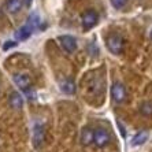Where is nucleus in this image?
I'll return each mask as SVG.
<instances>
[{"instance_id":"16","label":"nucleus","mask_w":152,"mask_h":152,"mask_svg":"<svg viewBox=\"0 0 152 152\" xmlns=\"http://www.w3.org/2000/svg\"><path fill=\"white\" fill-rule=\"evenodd\" d=\"M17 45V42L15 41H7L6 44H4V50H8L10 47H15Z\"/></svg>"},{"instance_id":"10","label":"nucleus","mask_w":152,"mask_h":152,"mask_svg":"<svg viewBox=\"0 0 152 152\" xmlns=\"http://www.w3.org/2000/svg\"><path fill=\"white\" fill-rule=\"evenodd\" d=\"M22 6H23V1H22V0H7V3H6V7H7L8 12H11V14L19 12Z\"/></svg>"},{"instance_id":"9","label":"nucleus","mask_w":152,"mask_h":152,"mask_svg":"<svg viewBox=\"0 0 152 152\" xmlns=\"http://www.w3.org/2000/svg\"><path fill=\"white\" fill-rule=\"evenodd\" d=\"M33 30H34V29L29 25V23H26L25 26H22V28L18 29L17 33H15V37H17L18 40H26V39L30 37V34L33 33Z\"/></svg>"},{"instance_id":"2","label":"nucleus","mask_w":152,"mask_h":152,"mask_svg":"<svg viewBox=\"0 0 152 152\" xmlns=\"http://www.w3.org/2000/svg\"><path fill=\"white\" fill-rule=\"evenodd\" d=\"M111 96H113L114 102L118 103V104L126 102L127 92H126V88L124 86V84H121V82L113 84V86H111Z\"/></svg>"},{"instance_id":"17","label":"nucleus","mask_w":152,"mask_h":152,"mask_svg":"<svg viewBox=\"0 0 152 152\" xmlns=\"http://www.w3.org/2000/svg\"><path fill=\"white\" fill-rule=\"evenodd\" d=\"M30 1H32V0H26V3L28 4H30Z\"/></svg>"},{"instance_id":"7","label":"nucleus","mask_w":152,"mask_h":152,"mask_svg":"<svg viewBox=\"0 0 152 152\" xmlns=\"http://www.w3.org/2000/svg\"><path fill=\"white\" fill-rule=\"evenodd\" d=\"M58 40H59L62 48L69 53L74 52L75 48H77V40H75L73 36H60Z\"/></svg>"},{"instance_id":"3","label":"nucleus","mask_w":152,"mask_h":152,"mask_svg":"<svg viewBox=\"0 0 152 152\" xmlns=\"http://www.w3.org/2000/svg\"><path fill=\"white\" fill-rule=\"evenodd\" d=\"M99 21V17H97V12L93 10H88L85 11L84 14L81 17V23H82V28L85 30H89V29H92L93 26L97 23Z\"/></svg>"},{"instance_id":"4","label":"nucleus","mask_w":152,"mask_h":152,"mask_svg":"<svg viewBox=\"0 0 152 152\" xmlns=\"http://www.w3.org/2000/svg\"><path fill=\"white\" fill-rule=\"evenodd\" d=\"M12 80H14L15 85H17L18 88H21L25 92L29 91L30 86H32V78L29 77L28 74H25V73H15Z\"/></svg>"},{"instance_id":"1","label":"nucleus","mask_w":152,"mask_h":152,"mask_svg":"<svg viewBox=\"0 0 152 152\" xmlns=\"http://www.w3.org/2000/svg\"><path fill=\"white\" fill-rule=\"evenodd\" d=\"M107 48L115 55H121L124 52V40L119 34H111L107 39Z\"/></svg>"},{"instance_id":"15","label":"nucleus","mask_w":152,"mask_h":152,"mask_svg":"<svg viewBox=\"0 0 152 152\" xmlns=\"http://www.w3.org/2000/svg\"><path fill=\"white\" fill-rule=\"evenodd\" d=\"M111 4L115 8H124L127 4V0H111Z\"/></svg>"},{"instance_id":"11","label":"nucleus","mask_w":152,"mask_h":152,"mask_svg":"<svg viewBox=\"0 0 152 152\" xmlns=\"http://www.w3.org/2000/svg\"><path fill=\"white\" fill-rule=\"evenodd\" d=\"M93 133L95 132L91 127H84L81 132V141L84 145H89L93 142Z\"/></svg>"},{"instance_id":"13","label":"nucleus","mask_w":152,"mask_h":152,"mask_svg":"<svg viewBox=\"0 0 152 152\" xmlns=\"http://www.w3.org/2000/svg\"><path fill=\"white\" fill-rule=\"evenodd\" d=\"M148 140V132H138L137 134L133 137V140H132V145H134V147H138V145H142L145 141Z\"/></svg>"},{"instance_id":"6","label":"nucleus","mask_w":152,"mask_h":152,"mask_svg":"<svg viewBox=\"0 0 152 152\" xmlns=\"http://www.w3.org/2000/svg\"><path fill=\"white\" fill-rule=\"evenodd\" d=\"M108 141H110V136L104 129H97L93 133V142L96 144V147L103 148V147H106L108 144Z\"/></svg>"},{"instance_id":"18","label":"nucleus","mask_w":152,"mask_h":152,"mask_svg":"<svg viewBox=\"0 0 152 152\" xmlns=\"http://www.w3.org/2000/svg\"><path fill=\"white\" fill-rule=\"evenodd\" d=\"M151 39H152V30H151Z\"/></svg>"},{"instance_id":"14","label":"nucleus","mask_w":152,"mask_h":152,"mask_svg":"<svg viewBox=\"0 0 152 152\" xmlns=\"http://www.w3.org/2000/svg\"><path fill=\"white\" fill-rule=\"evenodd\" d=\"M140 111H141L142 115H152V103L144 102L140 107Z\"/></svg>"},{"instance_id":"5","label":"nucleus","mask_w":152,"mask_h":152,"mask_svg":"<svg viewBox=\"0 0 152 152\" xmlns=\"http://www.w3.org/2000/svg\"><path fill=\"white\" fill-rule=\"evenodd\" d=\"M33 145H34V148H40L45 140V130H44V127L42 125L37 124L34 127H33Z\"/></svg>"},{"instance_id":"8","label":"nucleus","mask_w":152,"mask_h":152,"mask_svg":"<svg viewBox=\"0 0 152 152\" xmlns=\"http://www.w3.org/2000/svg\"><path fill=\"white\" fill-rule=\"evenodd\" d=\"M8 104H10L12 108H15V110H19V108H22L23 99H22V96L18 92H11L10 97H8Z\"/></svg>"},{"instance_id":"12","label":"nucleus","mask_w":152,"mask_h":152,"mask_svg":"<svg viewBox=\"0 0 152 152\" xmlns=\"http://www.w3.org/2000/svg\"><path fill=\"white\" fill-rule=\"evenodd\" d=\"M60 89L66 95H73L75 92V84L71 80H64V81L60 82Z\"/></svg>"}]
</instances>
